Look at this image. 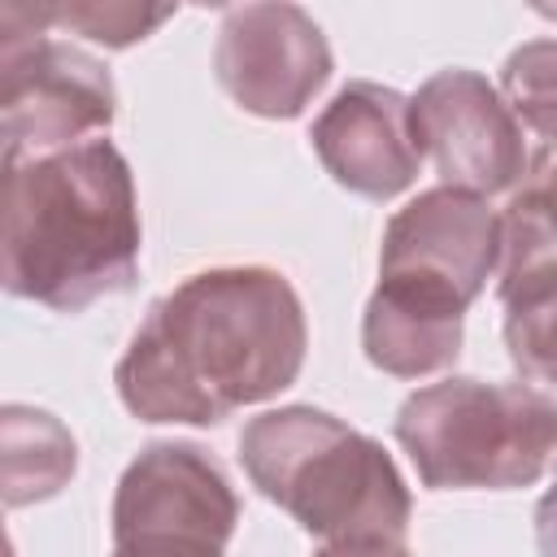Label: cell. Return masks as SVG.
I'll return each instance as SVG.
<instances>
[{
  "mask_svg": "<svg viewBox=\"0 0 557 557\" xmlns=\"http://www.w3.org/2000/svg\"><path fill=\"white\" fill-rule=\"evenodd\" d=\"M461 326H466V313L426 309V305H413V300H400L374 287L366 300V318H361V348L370 366H379L383 374L422 379L457 361Z\"/></svg>",
  "mask_w": 557,
  "mask_h": 557,
  "instance_id": "8fae6325",
  "label": "cell"
},
{
  "mask_svg": "<svg viewBox=\"0 0 557 557\" xmlns=\"http://www.w3.org/2000/svg\"><path fill=\"white\" fill-rule=\"evenodd\" d=\"M413 131L440 178L479 196L513 191L527 174L522 122L479 70H440L413 96Z\"/></svg>",
  "mask_w": 557,
  "mask_h": 557,
  "instance_id": "9c48e42d",
  "label": "cell"
},
{
  "mask_svg": "<svg viewBox=\"0 0 557 557\" xmlns=\"http://www.w3.org/2000/svg\"><path fill=\"white\" fill-rule=\"evenodd\" d=\"M61 22V0H0V48L44 39Z\"/></svg>",
  "mask_w": 557,
  "mask_h": 557,
  "instance_id": "e0dca14e",
  "label": "cell"
},
{
  "mask_svg": "<svg viewBox=\"0 0 557 557\" xmlns=\"http://www.w3.org/2000/svg\"><path fill=\"white\" fill-rule=\"evenodd\" d=\"M500 96L527 131L557 139V39H531L500 65Z\"/></svg>",
  "mask_w": 557,
  "mask_h": 557,
  "instance_id": "9a60e30c",
  "label": "cell"
},
{
  "mask_svg": "<svg viewBox=\"0 0 557 557\" xmlns=\"http://www.w3.org/2000/svg\"><path fill=\"white\" fill-rule=\"evenodd\" d=\"M309 139L322 170L366 200L400 196L422 165L413 100L370 78L339 87L335 100L318 113Z\"/></svg>",
  "mask_w": 557,
  "mask_h": 557,
  "instance_id": "30bf717a",
  "label": "cell"
},
{
  "mask_svg": "<svg viewBox=\"0 0 557 557\" xmlns=\"http://www.w3.org/2000/svg\"><path fill=\"white\" fill-rule=\"evenodd\" d=\"M191 4H200V9H226L231 0H191Z\"/></svg>",
  "mask_w": 557,
  "mask_h": 557,
  "instance_id": "ffe728a7",
  "label": "cell"
},
{
  "mask_svg": "<svg viewBox=\"0 0 557 557\" xmlns=\"http://www.w3.org/2000/svg\"><path fill=\"white\" fill-rule=\"evenodd\" d=\"M505 305V348L527 383L557 392V278L531 283Z\"/></svg>",
  "mask_w": 557,
  "mask_h": 557,
  "instance_id": "5bb4252c",
  "label": "cell"
},
{
  "mask_svg": "<svg viewBox=\"0 0 557 557\" xmlns=\"http://www.w3.org/2000/svg\"><path fill=\"white\" fill-rule=\"evenodd\" d=\"M544 278H557V139L527 161L522 187L500 213L496 296L505 300Z\"/></svg>",
  "mask_w": 557,
  "mask_h": 557,
  "instance_id": "7c38bea8",
  "label": "cell"
},
{
  "mask_svg": "<svg viewBox=\"0 0 557 557\" xmlns=\"http://www.w3.org/2000/svg\"><path fill=\"white\" fill-rule=\"evenodd\" d=\"M500 265V213L487 196L440 183L392 213L379 287L444 313H466Z\"/></svg>",
  "mask_w": 557,
  "mask_h": 557,
  "instance_id": "5b68a950",
  "label": "cell"
},
{
  "mask_svg": "<svg viewBox=\"0 0 557 557\" xmlns=\"http://www.w3.org/2000/svg\"><path fill=\"white\" fill-rule=\"evenodd\" d=\"M239 522V496L209 448L157 440L122 470L113 492L117 553H222Z\"/></svg>",
  "mask_w": 557,
  "mask_h": 557,
  "instance_id": "8992f818",
  "label": "cell"
},
{
  "mask_svg": "<svg viewBox=\"0 0 557 557\" xmlns=\"http://www.w3.org/2000/svg\"><path fill=\"white\" fill-rule=\"evenodd\" d=\"M113 117H117V87L100 57L61 39H30L22 48H4V70H0L4 161H26L83 144L91 131H109Z\"/></svg>",
  "mask_w": 557,
  "mask_h": 557,
  "instance_id": "52a82bcc",
  "label": "cell"
},
{
  "mask_svg": "<svg viewBox=\"0 0 557 557\" xmlns=\"http://www.w3.org/2000/svg\"><path fill=\"white\" fill-rule=\"evenodd\" d=\"M0 440H4L0 461H4V505L9 509L57 496L78 470L74 435L44 409L4 405Z\"/></svg>",
  "mask_w": 557,
  "mask_h": 557,
  "instance_id": "4fadbf2b",
  "label": "cell"
},
{
  "mask_svg": "<svg viewBox=\"0 0 557 557\" xmlns=\"http://www.w3.org/2000/svg\"><path fill=\"white\" fill-rule=\"evenodd\" d=\"M139 200L117 144L83 139L4 161L0 278L17 300L83 313L139 278Z\"/></svg>",
  "mask_w": 557,
  "mask_h": 557,
  "instance_id": "7a4b0ae2",
  "label": "cell"
},
{
  "mask_svg": "<svg viewBox=\"0 0 557 557\" xmlns=\"http://www.w3.org/2000/svg\"><path fill=\"white\" fill-rule=\"evenodd\" d=\"M527 4H531V9L540 13V17H548V22H557V0H527Z\"/></svg>",
  "mask_w": 557,
  "mask_h": 557,
  "instance_id": "d6986e66",
  "label": "cell"
},
{
  "mask_svg": "<svg viewBox=\"0 0 557 557\" xmlns=\"http://www.w3.org/2000/svg\"><path fill=\"white\" fill-rule=\"evenodd\" d=\"M535 544H540V553L557 557V474H553V487L544 492V500L535 505Z\"/></svg>",
  "mask_w": 557,
  "mask_h": 557,
  "instance_id": "ac0fdd59",
  "label": "cell"
},
{
  "mask_svg": "<svg viewBox=\"0 0 557 557\" xmlns=\"http://www.w3.org/2000/svg\"><path fill=\"white\" fill-rule=\"evenodd\" d=\"M178 0H61L57 30L100 48H131L170 22Z\"/></svg>",
  "mask_w": 557,
  "mask_h": 557,
  "instance_id": "2e32d148",
  "label": "cell"
},
{
  "mask_svg": "<svg viewBox=\"0 0 557 557\" xmlns=\"http://www.w3.org/2000/svg\"><path fill=\"white\" fill-rule=\"evenodd\" d=\"M252 487L326 553H405L413 496L392 453L313 405L257 413L239 431Z\"/></svg>",
  "mask_w": 557,
  "mask_h": 557,
  "instance_id": "3957f363",
  "label": "cell"
},
{
  "mask_svg": "<svg viewBox=\"0 0 557 557\" xmlns=\"http://www.w3.org/2000/svg\"><path fill=\"white\" fill-rule=\"evenodd\" d=\"M305 348V305L283 270L213 265L148 305L113 383L139 422L218 426L287 392Z\"/></svg>",
  "mask_w": 557,
  "mask_h": 557,
  "instance_id": "6da1fadb",
  "label": "cell"
},
{
  "mask_svg": "<svg viewBox=\"0 0 557 557\" xmlns=\"http://www.w3.org/2000/svg\"><path fill=\"white\" fill-rule=\"evenodd\" d=\"M392 431L435 492L531 487L557 466V400L531 383L440 379L405 396Z\"/></svg>",
  "mask_w": 557,
  "mask_h": 557,
  "instance_id": "277c9868",
  "label": "cell"
},
{
  "mask_svg": "<svg viewBox=\"0 0 557 557\" xmlns=\"http://www.w3.org/2000/svg\"><path fill=\"white\" fill-rule=\"evenodd\" d=\"M335 61L322 26L287 4L261 0L235 9L213 44V74L222 91L257 117H300L305 104L326 87Z\"/></svg>",
  "mask_w": 557,
  "mask_h": 557,
  "instance_id": "ba28073f",
  "label": "cell"
}]
</instances>
